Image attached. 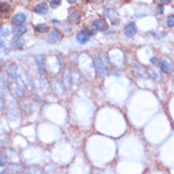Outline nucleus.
<instances>
[{"instance_id":"nucleus-19","label":"nucleus","mask_w":174,"mask_h":174,"mask_svg":"<svg viewBox=\"0 0 174 174\" xmlns=\"http://www.w3.org/2000/svg\"><path fill=\"white\" fill-rule=\"evenodd\" d=\"M156 61H158V58H156V57H151V58H150V62H151V64H155Z\"/></svg>"},{"instance_id":"nucleus-16","label":"nucleus","mask_w":174,"mask_h":174,"mask_svg":"<svg viewBox=\"0 0 174 174\" xmlns=\"http://www.w3.org/2000/svg\"><path fill=\"white\" fill-rule=\"evenodd\" d=\"M5 165V158H4V155L0 152V167H4Z\"/></svg>"},{"instance_id":"nucleus-11","label":"nucleus","mask_w":174,"mask_h":174,"mask_svg":"<svg viewBox=\"0 0 174 174\" xmlns=\"http://www.w3.org/2000/svg\"><path fill=\"white\" fill-rule=\"evenodd\" d=\"M36 58H37V64H38V70L41 73H45V57L42 55H37Z\"/></svg>"},{"instance_id":"nucleus-1","label":"nucleus","mask_w":174,"mask_h":174,"mask_svg":"<svg viewBox=\"0 0 174 174\" xmlns=\"http://www.w3.org/2000/svg\"><path fill=\"white\" fill-rule=\"evenodd\" d=\"M93 64H94L95 71H97V74H98L99 78H104L105 76V69H104L103 61H102L98 56H94L93 57Z\"/></svg>"},{"instance_id":"nucleus-8","label":"nucleus","mask_w":174,"mask_h":174,"mask_svg":"<svg viewBox=\"0 0 174 174\" xmlns=\"http://www.w3.org/2000/svg\"><path fill=\"white\" fill-rule=\"evenodd\" d=\"M12 10V5L8 3L0 1V15H6Z\"/></svg>"},{"instance_id":"nucleus-13","label":"nucleus","mask_w":174,"mask_h":174,"mask_svg":"<svg viewBox=\"0 0 174 174\" xmlns=\"http://www.w3.org/2000/svg\"><path fill=\"white\" fill-rule=\"evenodd\" d=\"M36 31H37L38 33L48 32V25H47V24H37V25H36Z\"/></svg>"},{"instance_id":"nucleus-5","label":"nucleus","mask_w":174,"mask_h":174,"mask_svg":"<svg viewBox=\"0 0 174 174\" xmlns=\"http://www.w3.org/2000/svg\"><path fill=\"white\" fill-rule=\"evenodd\" d=\"M25 19H27L25 14H23V13H18V14H15L12 18V23L15 24V25H23V23L25 22Z\"/></svg>"},{"instance_id":"nucleus-18","label":"nucleus","mask_w":174,"mask_h":174,"mask_svg":"<svg viewBox=\"0 0 174 174\" xmlns=\"http://www.w3.org/2000/svg\"><path fill=\"white\" fill-rule=\"evenodd\" d=\"M156 10H158L159 13H163L164 12V8L162 5H158V6H156Z\"/></svg>"},{"instance_id":"nucleus-15","label":"nucleus","mask_w":174,"mask_h":174,"mask_svg":"<svg viewBox=\"0 0 174 174\" xmlns=\"http://www.w3.org/2000/svg\"><path fill=\"white\" fill-rule=\"evenodd\" d=\"M61 4V0H51V3H50V5L52 9H55V8H57L58 5Z\"/></svg>"},{"instance_id":"nucleus-17","label":"nucleus","mask_w":174,"mask_h":174,"mask_svg":"<svg viewBox=\"0 0 174 174\" xmlns=\"http://www.w3.org/2000/svg\"><path fill=\"white\" fill-rule=\"evenodd\" d=\"M1 35H3V36H6V35H8V31L0 27V36H1Z\"/></svg>"},{"instance_id":"nucleus-21","label":"nucleus","mask_w":174,"mask_h":174,"mask_svg":"<svg viewBox=\"0 0 174 174\" xmlns=\"http://www.w3.org/2000/svg\"><path fill=\"white\" fill-rule=\"evenodd\" d=\"M160 1H163V3H169V1H172V0H160Z\"/></svg>"},{"instance_id":"nucleus-12","label":"nucleus","mask_w":174,"mask_h":174,"mask_svg":"<svg viewBox=\"0 0 174 174\" xmlns=\"http://www.w3.org/2000/svg\"><path fill=\"white\" fill-rule=\"evenodd\" d=\"M13 32H14L17 36H22L27 32V27H25V25H17V27L13 29Z\"/></svg>"},{"instance_id":"nucleus-4","label":"nucleus","mask_w":174,"mask_h":174,"mask_svg":"<svg viewBox=\"0 0 174 174\" xmlns=\"http://www.w3.org/2000/svg\"><path fill=\"white\" fill-rule=\"evenodd\" d=\"M12 47L17 50H22L24 47V40L20 36H14L12 38Z\"/></svg>"},{"instance_id":"nucleus-9","label":"nucleus","mask_w":174,"mask_h":174,"mask_svg":"<svg viewBox=\"0 0 174 174\" xmlns=\"http://www.w3.org/2000/svg\"><path fill=\"white\" fill-rule=\"evenodd\" d=\"M35 12L37 14H46L47 13V5H46V3H40L37 4L35 6Z\"/></svg>"},{"instance_id":"nucleus-2","label":"nucleus","mask_w":174,"mask_h":174,"mask_svg":"<svg viewBox=\"0 0 174 174\" xmlns=\"http://www.w3.org/2000/svg\"><path fill=\"white\" fill-rule=\"evenodd\" d=\"M61 37H62V35L57 29H52V31H50L48 36H47V41L50 43H57V42L61 40Z\"/></svg>"},{"instance_id":"nucleus-10","label":"nucleus","mask_w":174,"mask_h":174,"mask_svg":"<svg viewBox=\"0 0 174 174\" xmlns=\"http://www.w3.org/2000/svg\"><path fill=\"white\" fill-rule=\"evenodd\" d=\"M160 69H162V71H164L165 74H170V73H172V67H170V65H169V62L165 61V60H162V61H160Z\"/></svg>"},{"instance_id":"nucleus-6","label":"nucleus","mask_w":174,"mask_h":174,"mask_svg":"<svg viewBox=\"0 0 174 174\" xmlns=\"http://www.w3.org/2000/svg\"><path fill=\"white\" fill-rule=\"evenodd\" d=\"M89 38H90V36H89L88 31H85V29L76 35V41H78L79 43H87V42L89 41Z\"/></svg>"},{"instance_id":"nucleus-3","label":"nucleus","mask_w":174,"mask_h":174,"mask_svg":"<svg viewBox=\"0 0 174 174\" xmlns=\"http://www.w3.org/2000/svg\"><path fill=\"white\" fill-rule=\"evenodd\" d=\"M123 32H125V35H126L127 37H134V36L137 33V27H136V24H135V23H129V24H126L125 28H123Z\"/></svg>"},{"instance_id":"nucleus-14","label":"nucleus","mask_w":174,"mask_h":174,"mask_svg":"<svg viewBox=\"0 0 174 174\" xmlns=\"http://www.w3.org/2000/svg\"><path fill=\"white\" fill-rule=\"evenodd\" d=\"M167 25H168V27H174V15L173 14L168 15V18H167Z\"/></svg>"},{"instance_id":"nucleus-7","label":"nucleus","mask_w":174,"mask_h":174,"mask_svg":"<svg viewBox=\"0 0 174 174\" xmlns=\"http://www.w3.org/2000/svg\"><path fill=\"white\" fill-rule=\"evenodd\" d=\"M93 29H95V31H104V29H107V23H105V20L103 19H97L93 22Z\"/></svg>"},{"instance_id":"nucleus-20","label":"nucleus","mask_w":174,"mask_h":174,"mask_svg":"<svg viewBox=\"0 0 174 174\" xmlns=\"http://www.w3.org/2000/svg\"><path fill=\"white\" fill-rule=\"evenodd\" d=\"M5 46V43H4V41H0V51H1V48Z\"/></svg>"}]
</instances>
